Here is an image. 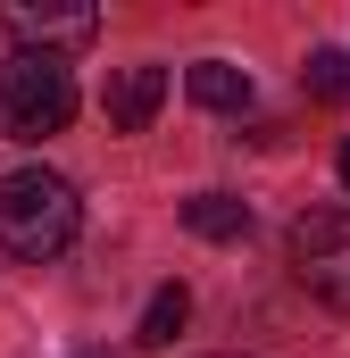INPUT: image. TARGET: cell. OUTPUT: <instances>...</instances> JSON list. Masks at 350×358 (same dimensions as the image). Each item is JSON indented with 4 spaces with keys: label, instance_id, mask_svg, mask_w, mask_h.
Segmentation results:
<instances>
[{
    "label": "cell",
    "instance_id": "cell-1",
    "mask_svg": "<svg viewBox=\"0 0 350 358\" xmlns=\"http://www.w3.org/2000/svg\"><path fill=\"white\" fill-rule=\"evenodd\" d=\"M76 225H84V200H76L67 176H50V167L0 176V250H8V259L42 267V259H59V250L76 242Z\"/></svg>",
    "mask_w": 350,
    "mask_h": 358
},
{
    "label": "cell",
    "instance_id": "cell-2",
    "mask_svg": "<svg viewBox=\"0 0 350 358\" xmlns=\"http://www.w3.org/2000/svg\"><path fill=\"white\" fill-rule=\"evenodd\" d=\"M67 117H76V76H67V59H50V50H8V59H0V134H8V142L67 134Z\"/></svg>",
    "mask_w": 350,
    "mask_h": 358
},
{
    "label": "cell",
    "instance_id": "cell-3",
    "mask_svg": "<svg viewBox=\"0 0 350 358\" xmlns=\"http://www.w3.org/2000/svg\"><path fill=\"white\" fill-rule=\"evenodd\" d=\"M292 275H300L309 300L350 317V208H309L292 225Z\"/></svg>",
    "mask_w": 350,
    "mask_h": 358
},
{
    "label": "cell",
    "instance_id": "cell-4",
    "mask_svg": "<svg viewBox=\"0 0 350 358\" xmlns=\"http://www.w3.org/2000/svg\"><path fill=\"white\" fill-rule=\"evenodd\" d=\"M8 34H17V50H84L92 34H100V8H8Z\"/></svg>",
    "mask_w": 350,
    "mask_h": 358
},
{
    "label": "cell",
    "instance_id": "cell-5",
    "mask_svg": "<svg viewBox=\"0 0 350 358\" xmlns=\"http://www.w3.org/2000/svg\"><path fill=\"white\" fill-rule=\"evenodd\" d=\"M159 100H167V67H150V59H142V67H117L108 92H100V108H108L117 134H142V125L159 117Z\"/></svg>",
    "mask_w": 350,
    "mask_h": 358
},
{
    "label": "cell",
    "instance_id": "cell-6",
    "mask_svg": "<svg viewBox=\"0 0 350 358\" xmlns=\"http://www.w3.org/2000/svg\"><path fill=\"white\" fill-rule=\"evenodd\" d=\"M183 92H192L209 117H242V108H251V67H234V59H200V67L183 76Z\"/></svg>",
    "mask_w": 350,
    "mask_h": 358
},
{
    "label": "cell",
    "instance_id": "cell-7",
    "mask_svg": "<svg viewBox=\"0 0 350 358\" xmlns=\"http://www.w3.org/2000/svg\"><path fill=\"white\" fill-rule=\"evenodd\" d=\"M183 225H192L200 242H242V234H251V208H242L234 192H192V200H183Z\"/></svg>",
    "mask_w": 350,
    "mask_h": 358
},
{
    "label": "cell",
    "instance_id": "cell-8",
    "mask_svg": "<svg viewBox=\"0 0 350 358\" xmlns=\"http://www.w3.org/2000/svg\"><path fill=\"white\" fill-rule=\"evenodd\" d=\"M183 325H192V292H183V283H159L150 308H142V350H167Z\"/></svg>",
    "mask_w": 350,
    "mask_h": 358
},
{
    "label": "cell",
    "instance_id": "cell-9",
    "mask_svg": "<svg viewBox=\"0 0 350 358\" xmlns=\"http://www.w3.org/2000/svg\"><path fill=\"white\" fill-rule=\"evenodd\" d=\"M300 92H309V100H334V108H350V50H317V59L300 67Z\"/></svg>",
    "mask_w": 350,
    "mask_h": 358
},
{
    "label": "cell",
    "instance_id": "cell-10",
    "mask_svg": "<svg viewBox=\"0 0 350 358\" xmlns=\"http://www.w3.org/2000/svg\"><path fill=\"white\" fill-rule=\"evenodd\" d=\"M334 176H342V192H350V142H342V159H334Z\"/></svg>",
    "mask_w": 350,
    "mask_h": 358
},
{
    "label": "cell",
    "instance_id": "cell-11",
    "mask_svg": "<svg viewBox=\"0 0 350 358\" xmlns=\"http://www.w3.org/2000/svg\"><path fill=\"white\" fill-rule=\"evenodd\" d=\"M76 358H125V350H76Z\"/></svg>",
    "mask_w": 350,
    "mask_h": 358
},
{
    "label": "cell",
    "instance_id": "cell-12",
    "mask_svg": "<svg viewBox=\"0 0 350 358\" xmlns=\"http://www.w3.org/2000/svg\"><path fill=\"white\" fill-rule=\"evenodd\" d=\"M225 358H242V350H225Z\"/></svg>",
    "mask_w": 350,
    "mask_h": 358
}]
</instances>
